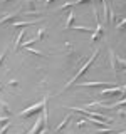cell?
Listing matches in <instances>:
<instances>
[{
    "label": "cell",
    "instance_id": "3957f363",
    "mask_svg": "<svg viewBox=\"0 0 126 134\" xmlns=\"http://www.w3.org/2000/svg\"><path fill=\"white\" fill-rule=\"evenodd\" d=\"M101 96H118V94H121V86H116V87H113V86H109V87H106V89H103L99 92Z\"/></svg>",
    "mask_w": 126,
    "mask_h": 134
},
{
    "label": "cell",
    "instance_id": "ba28073f",
    "mask_svg": "<svg viewBox=\"0 0 126 134\" xmlns=\"http://www.w3.org/2000/svg\"><path fill=\"white\" fill-rule=\"evenodd\" d=\"M74 17H76V14L74 12H69V15H67V20H66V30L67 29H71V24H72V20H74Z\"/></svg>",
    "mask_w": 126,
    "mask_h": 134
},
{
    "label": "cell",
    "instance_id": "4fadbf2b",
    "mask_svg": "<svg viewBox=\"0 0 126 134\" xmlns=\"http://www.w3.org/2000/svg\"><path fill=\"white\" fill-rule=\"evenodd\" d=\"M124 25H126V19H123V20H121V22L119 24H118V30H123V29H124Z\"/></svg>",
    "mask_w": 126,
    "mask_h": 134
},
{
    "label": "cell",
    "instance_id": "8992f818",
    "mask_svg": "<svg viewBox=\"0 0 126 134\" xmlns=\"http://www.w3.org/2000/svg\"><path fill=\"white\" fill-rule=\"evenodd\" d=\"M81 86L82 87H101V86H109V84L104 81H99V82H82Z\"/></svg>",
    "mask_w": 126,
    "mask_h": 134
},
{
    "label": "cell",
    "instance_id": "7a4b0ae2",
    "mask_svg": "<svg viewBox=\"0 0 126 134\" xmlns=\"http://www.w3.org/2000/svg\"><path fill=\"white\" fill-rule=\"evenodd\" d=\"M47 100H49V96H45V97L42 99L40 102H35V104H32L30 107H27V109H24V111H20V116H22V117H27V116L34 114V112L42 111V109H44V106L47 104Z\"/></svg>",
    "mask_w": 126,
    "mask_h": 134
},
{
    "label": "cell",
    "instance_id": "52a82bcc",
    "mask_svg": "<svg viewBox=\"0 0 126 134\" xmlns=\"http://www.w3.org/2000/svg\"><path fill=\"white\" fill-rule=\"evenodd\" d=\"M84 2H87V0H74V2L64 3V5L61 7V10H64V8H69V7H74V5H79V3H84Z\"/></svg>",
    "mask_w": 126,
    "mask_h": 134
},
{
    "label": "cell",
    "instance_id": "8fae6325",
    "mask_svg": "<svg viewBox=\"0 0 126 134\" xmlns=\"http://www.w3.org/2000/svg\"><path fill=\"white\" fill-rule=\"evenodd\" d=\"M69 119H71V116H66V117H64V121H62V122H61V124H59L57 127H56V131H57V132L61 131V129H62V127H64V126L67 124V121H69Z\"/></svg>",
    "mask_w": 126,
    "mask_h": 134
},
{
    "label": "cell",
    "instance_id": "9c48e42d",
    "mask_svg": "<svg viewBox=\"0 0 126 134\" xmlns=\"http://www.w3.org/2000/svg\"><path fill=\"white\" fill-rule=\"evenodd\" d=\"M39 20H34V22H14L10 24V27H24V25H30V24H37Z\"/></svg>",
    "mask_w": 126,
    "mask_h": 134
},
{
    "label": "cell",
    "instance_id": "9a60e30c",
    "mask_svg": "<svg viewBox=\"0 0 126 134\" xmlns=\"http://www.w3.org/2000/svg\"><path fill=\"white\" fill-rule=\"evenodd\" d=\"M50 2H52V0H45V5H49V3H50Z\"/></svg>",
    "mask_w": 126,
    "mask_h": 134
},
{
    "label": "cell",
    "instance_id": "7c38bea8",
    "mask_svg": "<svg viewBox=\"0 0 126 134\" xmlns=\"http://www.w3.org/2000/svg\"><path fill=\"white\" fill-rule=\"evenodd\" d=\"M22 37H24V32H20V34H19V37H17V40H15V49H19V45H20V40H22Z\"/></svg>",
    "mask_w": 126,
    "mask_h": 134
},
{
    "label": "cell",
    "instance_id": "6da1fadb",
    "mask_svg": "<svg viewBox=\"0 0 126 134\" xmlns=\"http://www.w3.org/2000/svg\"><path fill=\"white\" fill-rule=\"evenodd\" d=\"M98 55H99V50H94V52H92V55H91L89 59H87V62H86V64H84V65L81 67V69H79V70H77V74H76V75H74V77H72V79H71V81H69V82H67V84H66V86H64V89H67V87H71V86H72V84H74L76 81H77V79H79V77H81V75H82L84 72H86V70H87V69H89V65L92 64V62H94V59H96V57H98Z\"/></svg>",
    "mask_w": 126,
    "mask_h": 134
},
{
    "label": "cell",
    "instance_id": "e0dca14e",
    "mask_svg": "<svg viewBox=\"0 0 126 134\" xmlns=\"http://www.w3.org/2000/svg\"><path fill=\"white\" fill-rule=\"evenodd\" d=\"M2 2H8V0H2Z\"/></svg>",
    "mask_w": 126,
    "mask_h": 134
},
{
    "label": "cell",
    "instance_id": "5b68a950",
    "mask_svg": "<svg viewBox=\"0 0 126 134\" xmlns=\"http://www.w3.org/2000/svg\"><path fill=\"white\" fill-rule=\"evenodd\" d=\"M42 124H44V117H39V119H37L35 121V124H34V127H30V129H29V132L27 134H37V131H39V129L42 127Z\"/></svg>",
    "mask_w": 126,
    "mask_h": 134
},
{
    "label": "cell",
    "instance_id": "5bb4252c",
    "mask_svg": "<svg viewBox=\"0 0 126 134\" xmlns=\"http://www.w3.org/2000/svg\"><path fill=\"white\" fill-rule=\"evenodd\" d=\"M5 54H7V50H3V52L0 54V64H2V60H3V57H5Z\"/></svg>",
    "mask_w": 126,
    "mask_h": 134
},
{
    "label": "cell",
    "instance_id": "277c9868",
    "mask_svg": "<svg viewBox=\"0 0 126 134\" xmlns=\"http://www.w3.org/2000/svg\"><path fill=\"white\" fill-rule=\"evenodd\" d=\"M109 59H111V70H113V75H118V65H116V52L113 49H109Z\"/></svg>",
    "mask_w": 126,
    "mask_h": 134
},
{
    "label": "cell",
    "instance_id": "30bf717a",
    "mask_svg": "<svg viewBox=\"0 0 126 134\" xmlns=\"http://www.w3.org/2000/svg\"><path fill=\"white\" fill-rule=\"evenodd\" d=\"M19 15V12H14V14H8L7 17H3V19H0V24H3V22H7V20H10V19H14V17Z\"/></svg>",
    "mask_w": 126,
    "mask_h": 134
},
{
    "label": "cell",
    "instance_id": "2e32d148",
    "mask_svg": "<svg viewBox=\"0 0 126 134\" xmlns=\"http://www.w3.org/2000/svg\"><path fill=\"white\" fill-rule=\"evenodd\" d=\"M118 134H126V131H121V132H118Z\"/></svg>",
    "mask_w": 126,
    "mask_h": 134
}]
</instances>
